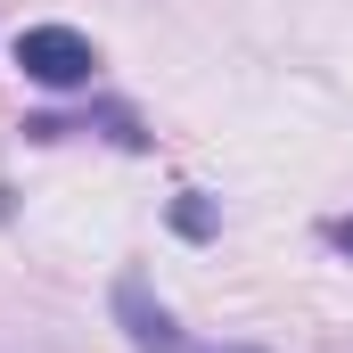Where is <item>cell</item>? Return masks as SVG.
<instances>
[{
  "instance_id": "3957f363",
  "label": "cell",
  "mask_w": 353,
  "mask_h": 353,
  "mask_svg": "<svg viewBox=\"0 0 353 353\" xmlns=\"http://www.w3.org/2000/svg\"><path fill=\"white\" fill-rule=\"evenodd\" d=\"M173 222H181V230H189V239H205V230H214V205H205V197L189 189V197H181V205H173Z\"/></svg>"
},
{
  "instance_id": "277c9868",
  "label": "cell",
  "mask_w": 353,
  "mask_h": 353,
  "mask_svg": "<svg viewBox=\"0 0 353 353\" xmlns=\"http://www.w3.org/2000/svg\"><path fill=\"white\" fill-rule=\"evenodd\" d=\"M321 239H329L337 255H353V214H337V222H321Z\"/></svg>"
},
{
  "instance_id": "6da1fadb",
  "label": "cell",
  "mask_w": 353,
  "mask_h": 353,
  "mask_svg": "<svg viewBox=\"0 0 353 353\" xmlns=\"http://www.w3.org/2000/svg\"><path fill=\"white\" fill-rule=\"evenodd\" d=\"M115 329L132 337V353H263V345H205V337H189L173 312L148 296V279H140V271H123V279H115Z\"/></svg>"
},
{
  "instance_id": "7a4b0ae2",
  "label": "cell",
  "mask_w": 353,
  "mask_h": 353,
  "mask_svg": "<svg viewBox=\"0 0 353 353\" xmlns=\"http://www.w3.org/2000/svg\"><path fill=\"white\" fill-rule=\"evenodd\" d=\"M17 66H25V83H41V90H83L99 74V50L74 25H25L17 33Z\"/></svg>"
}]
</instances>
